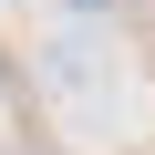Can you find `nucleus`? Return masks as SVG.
Masks as SVG:
<instances>
[{"instance_id":"nucleus-1","label":"nucleus","mask_w":155,"mask_h":155,"mask_svg":"<svg viewBox=\"0 0 155 155\" xmlns=\"http://www.w3.org/2000/svg\"><path fill=\"white\" fill-rule=\"evenodd\" d=\"M83 11H114V0H83Z\"/></svg>"}]
</instances>
